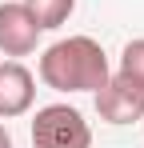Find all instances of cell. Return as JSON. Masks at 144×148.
I'll list each match as a JSON object with an SVG mask.
<instances>
[{
	"label": "cell",
	"mask_w": 144,
	"mask_h": 148,
	"mask_svg": "<svg viewBox=\"0 0 144 148\" xmlns=\"http://www.w3.org/2000/svg\"><path fill=\"white\" fill-rule=\"evenodd\" d=\"M36 72L52 92H96L112 76V68H108V52L100 48V40L68 36L40 52Z\"/></svg>",
	"instance_id": "1"
},
{
	"label": "cell",
	"mask_w": 144,
	"mask_h": 148,
	"mask_svg": "<svg viewBox=\"0 0 144 148\" xmlns=\"http://www.w3.org/2000/svg\"><path fill=\"white\" fill-rule=\"evenodd\" d=\"M32 148H92V128L72 104H44L32 116Z\"/></svg>",
	"instance_id": "2"
},
{
	"label": "cell",
	"mask_w": 144,
	"mask_h": 148,
	"mask_svg": "<svg viewBox=\"0 0 144 148\" xmlns=\"http://www.w3.org/2000/svg\"><path fill=\"white\" fill-rule=\"evenodd\" d=\"M96 96V112L104 124H136L144 120V88H136L132 80H124L120 72H112L100 88L92 92Z\"/></svg>",
	"instance_id": "3"
},
{
	"label": "cell",
	"mask_w": 144,
	"mask_h": 148,
	"mask_svg": "<svg viewBox=\"0 0 144 148\" xmlns=\"http://www.w3.org/2000/svg\"><path fill=\"white\" fill-rule=\"evenodd\" d=\"M40 24L32 20V12L24 8L20 0H4L0 4V52L8 60H20V56H32L36 44H40Z\"/></svg>",
	"instance_id": "4"
},
{
	"label": "cell",
	"mask_w": 144,
	"mask_h": 148,
	"mask_svg": "<svg viewBox=\"0 0 144 148\" xmlns=\"http://www.w3.org/2000/svg\"><path fill=\"white\" fill-rule=\"evenodd\" d=\"M36 104V76L20 60H0V120H16Z\"/></svg>",
	"instance_id": "5"
},
{
	"label": "cell",
	"mask_w": 144,
	"mask_h": 148,
	"mask_svg": "<svg viewBox=\"0 0 144 148\" xmlns=\"http://www.w3.org/2000/svg\"><path fill=\"white\" fill-rule=\"evenodd\" d=\"M20 4L32 12V20L40 24V32H52V28L68 24L72 8H76V0H20Z\"/></svg>",
	"instance_id": "6"
},
{
	"label": "cell",
	"mask_w": 144,
	"mask_h": 148,
	"mask_svg": "<svg viewBox=\"0 0 144 148\" xmlns=\"http://www.w3.org/2000/svg\"><path fill=\"white\" fill-rule=\"evenodd\" d=\"M116 72L124 76V80H132L136 88H144V36H140V40H128V44L120 48Z\"/></svg>",
	"instance_id": "7"
},
{
	"label": "cell",
	"mask_w": 144,
	"mask_h": 148,
	"mask_svg": "<svg viewBox=\"0 0 144 148\" xmlns=\"http://www.w3.org/2000/svg\"><path fill=\"white\" fill-rule=\"evenodd\" d=\"M0 148H12V136H8V128L0 124Z\"/></svg>",
	"instance_id": "8"
}]
</instances>
